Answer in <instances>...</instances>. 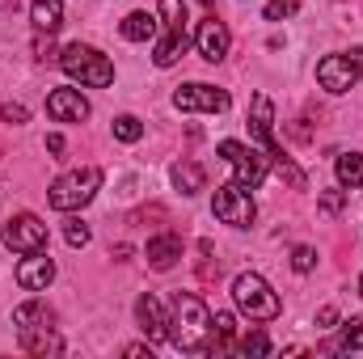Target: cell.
<instances>
[{
	"mask_svg": "<svg viewBox=\"0 0 363 359\" xmlns=\"http://www.w3.org/2000/svg\"><path fill=\"white\" fill-rule=\"evenodd\" d=\"M169 343L186 355H203L211 347V313L199 296L178 292L174 296V313H169Z\"/></svg>",
	"mask_w": 363,
	"mask_h": 359,
	"instance_id": "obj_1",
	"label": "cell"
},
{
	"mask_svg": "<svg viewBox=\"0 0 363 359\" xmlns=\"http://www.w3.org/2000/svg\"><path fill=\"white\" fill-rule=\"evenodd\" d=\"M13 326H17V338L30 355H51L60 351V338H55V326H51V309L43 300H30L13 313Z\"/></svg>",
	"mask_w": 363,
	"mask_h": 359,
	"instance_id": "obj_2",
	"label": "cell"
},
{
	"mask_svg": "<svg viewBox=\"0 0 363 359\" xmlns=\"http://www.w3.org/2000/svg\"><path fill=\"white\" fill-rule=\"evenodd\" d=\"M233 300H237V309L245 313V317H254V321H271L279 317V296L271 292V283L262 279V275H254V270H241L237 279H233Z\"/></svg>",
	"mask_w": 363,
	"mask_h": 359,
	"instance_id": "obj_3",
	"label": "cell"
},
{
	"mask_svg": "<svg viewBox=\"0 0 363 359\" xmlns=\"http://www.w3.org/2000/svg\"><path fill=\"white\" fill-rule=\"evenodd\" d=\"M60 64H64V72H68L72 81L93 85V89H106V85L114 81V64H110L97 47H85V43H72V47L60 55Z\"/></svg>",
	"mask_w": 363,
	"mask_h": 359,
	"instance_id": "obj_4",
	"label": "cell"
},
{
	"mask_svg": "<svg viewBox=\"0 0 363 359\" xmlns=\"http://www.w3.org/2000/svg\"><path fill=\"white\" fill-rule=\"evenodd\" d=\"M97 186H101V170H72V174H64V178L51 186V194H47V203L55 207V211H77V207H85L93 194H97Z\"/></svg>",
	"mask_w": 363,
	"mask_h": 359,
	"instance_id": "obj_5",
	"label": "cell"
},
{
	"mask_svg": "<svg viewBox=\"0 0 363 359\" xmlns=\"http://www.w3.org/2000/svg\"><path fill=\"white\" fill-rule=\"evenodd\" d=\"M161 17H165V43L157 47V68H174L186 47H190V34H186V4L182 0H161Z\"/></svg>",
	"mask_w": 363,
	"mask_h": 359,
	"instance_id": "obj_6",
	"label": "cell"
},
{
	"mask_svg": "<svg viewBox=\"0 0 363 359\" xmlns=\"http://www.w3.org/2000/svg\"><path fill=\"white\" fill-rule=\"evenodd\" d=\"M211 211H216V220H224V224H233V228H250L258 207H254V199H250V190H245L241 182H228V186L216 190Z\"/></svg>",
	"mask_w": 363,
	"mask_h": 359,
	"instance_id": "obj_7",
	"label": "cell"
},
{
	"mask_svg": "<svg viewBox=\"0 0 363 359\" xmlns=\"http://www.w3.org/2000/svg\"><path fill=\"white\" fill-rule=\"evenodd\" d=\"M359 72H363V47H355L351 55H325L317 64V81L330 93H347L359 81Z\"/></svg>",
	"mask_w": 363,
	"mask_h": 359,
	"instance_id": "obj_8",
	"label": "cell"
},
{
	"mask_svg": "<svg viewBox=\"0 0 363 359\" xmlns=\"http://www.w3.org/2000/svg\"><path fill=\"white\" fill-rule=\"evenodd\" d=\"M4 245L17 250V254H38V250H47V224L38 216L21 211L4 224Z\"/></svg>",
	"mask_w": 363,
	"mask_h": 359,
	"instance_id": "obj_9",
	"label": "cell"
},
{
	"mask_svg": "<svg viewBox=\"0 0 363 359\" xmlns=\"http://www.w3.org/2000/svg\"><path fill=\"white\" fill-rule=\"evenodd\" d=\"M220 157L237 170V182H241L245 190L262 186V178H267V157H262V153H254V148H245V144H237V140H224V144H220Z\"/></svg>",
	"mask_w": 363,
	"mask_h": 359,
	"instance_id": "obj_10",
	"label": "cell"
},
{
	"mask_svg": "<svg viewBox=\"0 0 363 359\" xmlns=\"http://www.w3.org/2000/svg\"><path fill=\"white\" fill-rule=\"evenodd\" d=\"M271 123H274V110H271V97L267 93H254V106H250V131L267 144V153H271V161L283 170L287 165V153L279 148V140H274V131H271Z\"/></svg>",
	"mask_w": 363,
	"mask_h": 359,
	"instance_id": "obj_11",
	"label": "cell"
},
{
	"mask_svg": "<svg viewBox=\"0 0 363 359\" xmlns=\"http://www.w3.org/2000/svg\"><path fill=\"white\" fill-rule=\"evenodd\" d=\"M174 106L178 110H211V114H220V110H228V93L216 89V85H182L174 93Z\"/></svg>",
	"mask_w": 363,
	"mask_h": 359,
	"instance_id": "obj_12",
	"label": "cell"
},
{
	"mask_svg": "<svg viewBox=\"0 0 363 359\" xmlns=\"http://www.w3.org/2000/svg\"><path fill=\"white\" fill-rule=\"evenodd\" d=\"M194 43H199V55H203L207 64H216V60H224V55H228V26L211 13V17H203V21H199Z\"/></svg>",
	"mask_w": 363,
	"mask_h": 359,
	"instance_id": "obj_13",
	"label": "cell"
},
{
	"mask_svg": "<svg viewBox=\"0 0 363 359\" xmlns=\"http://www.w3.org/2000/svg\"><path fill=\"white\" fill-rule=\"evenodd\" d=\"M47 114L55 123H81V118H89V101L77 89H55L47 97Z\"/></svg>",
	"mask_w": 363,
	"mask_h": 359,
	"instance_id": "obj_14",
	"label": "cell"
},
{
	"mask_svg": "<svg viewBox=\"0 0 363 359\" xmlns=\"http://www.w3.org/2000/svg\"><path fill=\"white\" fill-rule=\"evenodd\" d=\"M135 317H140V330L148 334V343H161V338L169 334V317L161 313V300H157L152 292H144V296L135 300Z\"/></svg>",
	"mask_w": 363,
	"mask_h": 359,
	"instance_id": "obj_15",
	"label": "cell"
},
{
	"mask_svg": "<svg viewBox=\"0 0 363 359\" xmlns=\"http://www.w3.org/2000/svg\"><path fill=\"white\" fill-rule=\"evenodd\" d=\"M51 279H55V263L47 258V250H38V254H26V263L17 267V283H21L26 292H43Z\"/></svg>",
	"mask_w": 363,
	"mask_h": 359,
	"instance_id": "obj_16",
	"label": "cell"
},
{
	"mask_svg": "<svg viewBox=\"0 0 363 359\" xmlns=\"http://www.w3.org/2000/svg\"><path fill=\"white\" fill-rule=\"evenodd\" d=\"M178 258H182V237L161 233V237H152V241H148V267H152V270L178 267Z\"/></svg>",
	"mask_w": 363,
	"mask_h": 359,
	"instance_id": "obj_17",
	"label": "cell"
},
{
	"mask_svg": "<svg viewBox=\"0 0 363 359\" xmlns=\"http://www.w3.org/2000/svg\"><path fill=\"white\" fill-rule=\"evenodd\" d=\"M233 338H237V317H233V313H216L207 355H228V351H233Z\"/></svg>",
	"mask_w": 363,
	"mask_h": 359,
	"instance_id": "obj_18",
	"label": "cell"
},
{
	"mask_svg": "<svg viewBox=\"0 0 363 359\" xmlns=\"http://www.w3.org/2000/svg\"><path fill=\"white\" fill-rule=\"evenodd\" d=\"M30 17H34V30L38 34H55L64 26V4L60 0H34L30 4Z\"/></svg>",
	"mask_w": 363,
	"mask_h": 359,
	"instance_id": "obj_19",
	"label": "cell"
},
{
	"mask_svg": "<svg viewBox=\"0 0 363 359\" xmlns=\"http://www.w3.org/2000/svg\"><path fill=\"white\" fill-rule=\"evenodd\" d=\"M203 182H207V174H203L199 161H178V165H174V186H178L182 194H199Z\"/></svg>",
	"mask_w": 363,
	"mask_h": 359,
	"instance_id": "obj_20",
	"label": "cell"
},
{
	"mask_svg": "<svg viewBox=\"0 0 363 359\" xmlns=\"http://www.w3.org/2000/svg\"><path fill=\"white\" fill-rule=\"evenodd\" d=\"M118 34H123V38H131V43H148V38L157 34V21H152L148 13H127V17H123V26H118Z\"/></svg>",
	"mask_w": 363,
	"mask_h": 359,
	"instance_id": "obj_21",
	"label": "cell"
},
{
	"mask_svg": "<svg viewBox=\"0 0 363 359\" xmlns=\"http://www.w3.org/2000/svg\"><path fill=\"white\" fill-rule=\"evenodd\" d=\"M321 351H363V317H351L347 326H342V338L338 343H330V347H321Z\"/></svg>",
	"mask_w": 363,
	"mask_h": 359,
	"instance_id": "obj_22",
	"label": "cell"
},
{
	"mask_svg": "<svg viewBox=\"0 0 363 359\" xmlns=\"http://www.w3.org/2000/svg\"><path fill=\"white\" fill-rule=\"evenodd\" d=\"M338 182L351 186V190L363 186V157L359 153H342V157H338Z\"/></svg>",
	"mask_w": 363,
	"mask_h": 359,
	"instance_id": "obj_23",
	"label": "cell"
},
{
	"mask_svg": "<svg viewBox=\"0 0 363 359\" xmlns=\"http://www.w3.org/2000/svg\"><path fill=\"white\" fill-rule=\"evenodd\" d=\"M114 136H118V140H127V144H135V140L144 136V127H140V118H135V114H118V118H114Z\"/></svg>",
	"mask_w": 363,
	"mask_h": 359,
	"instance_id": "obj_24",
	"label": "cell"
},
{
	"mask_svg": "<svg viewBox=\"0 0 363 359\" xmlns=\"http://www.w3.org/2000/svg\"><path fill=\"white\" fill-rule=\"evenodd\" d=\"M237 351H241V355H271V338H267L262 330H254V334H245V338L237 343Z\"/></svg>",
	"mask_w": 363,
	"mask_h": 359,
	"instance_id": "obj_25",
	"label": "cell"
},
{
	"mask_svg": "<svg viewBox=\"0 0 363 359\" xmlns=\"http://www.w3.org/2000/svg\"><path fill=\"white\" fill-rule=\"evenodd\" d=\"M64 237H68V245H72V250H81V245H89V228H85L81 220H68V228H64Z\"/></svg>",
	"mask_w": 363,
	"mask_h": 359,
	"instance_id": "obj_26",
	"label": "cell"
},
{
	"mask_svg": "<svg viewBox=\"0 0 363 359\" xmlns=\"http://www.w3.org/2000/svg\"><path fill=\"white\" fill-rule=\"evenodd\" d=\"M291 267H296L300 275H304V270H313V267H317V254H313L308 245H296V250H291Z\"/></svg>",
	"mask_w": 363,
	"mask_h": 359,
	"instance_id": "obj_27",
	"label": "cell"
},
{
	"mask_svg": "<svg viewBox=\"0 0 363 359\" xmlns=\"http://www.w3.org/2000/svg\"><path fill=\"white\" fill-rule=\"evenodd\" d=\"M291 13H296V0H271V4H267V21L291 17Z\"/></svg>",
	"mask_w": 363,
	"mask_h": 359,
	"instance_id": "obj_28",
	"label": "cell"
},
{
	"mask_svg": "<svg viewBox=\"0 0 363 359\" xmlns=\"http://www.w3.org/2000/svg\"><path fill=\"white\" fill-rule=\"evenodd\" d=\"M342 203H347V194H342V190L321 194V211H325V216H338V211H342Z\"/></svg>",
	"mask_w": 363,
	"mask_h": 359,
	"instance_id": "obj_29",
	"label": "cell"
},
{
	"mask_svg": "<svg viewBox=\"0 0 363 359\" xmlns=\"http://www.w3.org/2000/svg\"><path fill=\"white\" fill-rule=\"evenodd\" d=\"M0 118H4V123H26V118H30V110H26V106H17V101H9V106L0 110Z\"/></svg>",
	"mask_w": 363,
	"mask_h": 359,
	"instance_id": "obj_30",
	"label": "cell"
},
{
	"mask_svg": "<svg viewBox=\"0 0 363 359\" xmlns=\"http://www.w3.org/2000/svg\"><path fill=\"white\" fill-rule=\"evenodd\" d=\"M34 55H38V60H55V47H51V34H47V38H43V34L34 38Z\"/></svg>",
	"mask_w": 363,
	"mask_h": 359,
	"instance_id": "obj_31",
	"label": "cell"
},
{
	"mask_svg": "<svg viewBox=\"0 0 363 359\" xmlns=\"http://www.w3.org/2000/svg\"><path fill=\"white\" fill-rule=\"evenodd\" d=\"M317 321H321V326H325V330H330V326H334V321H338V313H334V309H321V313H317Z\"/></svg>",
	"mask_w": 363,
	"mask_h": 359,
	"instance_id": "obj_32",
	"label": "cell"
},
{
	"mask_svg": "<svg viewBox=\"0 0 363 359\" xmlns=\"http://www.w3.org/2000/svg\"><path fill=\"white\" fill-rule=\"evenodd\" d=\"M47 148L51 153H64V136H47Z\"/></svg>",
	"mask_w": 363,
	"mask_h": 359,
	"instance_id": "obj_33",
	"label": "cell"
},
{
	"mask_svg": "<svg viewBox=\"0 0 363 359\" xmlns=\"http://www.w3.org/2000/svg\"><path fill=\"white\" fill-rule=\"evenodd\" d=\"M127 355H131V359H144V355H152V347H127Z\"/></svg>",
	"mask_w": 363,
	"mask_h": 359,
	"instance_id": "obj_34",
	"label": "cell"
},
{
	"mask_svg": "<svg viewBox=\"0 0 363 359\" xmlns=\"http://www.w3.org/2000/svg\"><path fill=\"white\" fill-rule=\"evenodd\" d=\"M203 4H216V0H203Z\"/></svg>",
	"mask_w": 363,
	"mask_h": 359,
	"instance_id": "obj_35",
	"label": "cell"
},
{
	"mask_svg": "<svg viewBox=\"0 0 363 359\" xmlns=\"http://www.w3.org/2000/svg\"><path fill=\"white\" fill-rule=\"evenodd\" d=\"M359 292H363V279H359Z\"/></svg>",
	"mask_w": 363,
	"mask_h": 359,
	"instance_id": "obj_36",
	"label": "cell"
}]
</instances>
